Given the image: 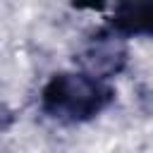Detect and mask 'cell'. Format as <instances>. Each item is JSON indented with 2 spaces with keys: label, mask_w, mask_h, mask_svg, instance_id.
<instances>
[{
  "label": "cell",
  "mask_w": 153,
  "mask_h": 153,
  "mask_svg": "<svg viewBox=\"0 0 153 153\" xmlns=\"http://www.w3.org/2000/svg\"><path fill=\"white\" fill-rule=\"evenodd\" d=\"M115 100V88L108 81L84 72H55L41 88V112L60 124H81L98 117Z\"/></svg>",
  "instance_id": "obj_1"
},
{
  "label": "cell",
  "mask_w": 153,
  "mask_h": 153,
  "mask_svg": "<svg viewBox=\"0 0 153 153\" xmlns=\"http://www.w3.org/2000/svg\"><path fill=\"white\" fill-rule=\"evenodd\" d=\"M74 62L79 65V72L96 76L100 81H108L117 74H122L129 62L127 38L120 36L117 31H112L110 26H105V29L91 33L81 43V48L74 55Z\"/></svg>",
  "instance_id": "obj_2"
},
{
  "label": "cell",
  "mask_w": 153,
  "mask_h": 153,
  "mask_svg": "<svg viewBox=\"0 0 153 153\" xmlns=\"http://www.w3.org/2000/svg\"><path fill=\"white\" fill-rule=\"evenodd\" d=\"M108 26L124 38L131 36L153 38V0L117 2L108 17Z\"/></svg>",
  "instance_id": "obj_3"
}]
</instances>
